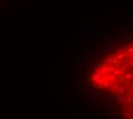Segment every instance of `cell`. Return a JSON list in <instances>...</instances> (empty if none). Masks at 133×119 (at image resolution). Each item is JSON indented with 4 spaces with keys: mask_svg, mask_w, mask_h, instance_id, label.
Masks as SVG:
<instances>
[{
    "mask_svg": "<svg viewBox=\"0 0 133 119\" xmlns=\"http://www.w3.org/2000/svg\"><path fill=\"white\" fill-rule=\"evenodd\" d=\"M96 88L116 101L125 119H133V44L107 57L92 76Z\"/></svg>",
    "mask_w": 133,
    "mask_h": 119,
    "instance_id": "cell-1",
    "label": "cell"
}]
</instances>
